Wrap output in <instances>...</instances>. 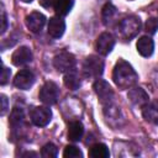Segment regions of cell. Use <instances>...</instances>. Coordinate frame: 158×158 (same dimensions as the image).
Masks as SVG:
<instances>
[{
  "instance_id": "1",
  "label": "cell",
  "mask_w": 158,
  "mask_h": 158,
  "mask_svg": "<svg viewBox=\"0 0 158 158\" xmlns=\"http://www.w3.org/2000/svg\"><path fill=\"white\" fill-rule=\"evenodd\" d=\"M112 80L118 89H131L137 83L138 74L128 62L118 59L114 67Z\"/></svg>"
},
{
  "instance_id": "2",
  "label": "cell",
  "mask_w": 158,
  "mask_h": 158,
  "mask_svg": "<svg viewBox=\"0 0 158 158\" xmlns=\"http://www.w3.org/2000/svg\"><path fill=\"white\" fill-rule=\"evenodd\" d=\"M141 20L139 17L135 16V15H131V16H127L125 19H122L120 22H118V32H120V36L126 40V41H130L131 38L136 37L137 33L141 31Z\"/></svg>"
},
{
  "instance_id": "3",
  "label": "cell",
  "mask_w": 158,
  "mask_h": 158,
  "mask_svg": "<svg viewBox=\"0 0 158 158\" xmlns=\"http://www.w3.org/2000/svg\"><path fill=\"white\" fill-rule=\"evenodd\" d=\"M104 72V60L99 56H89L83 63V74L86 78H98Z\"/></svg>"
},
{
  "instance_id": "4",
  "label": "cell",
  "mask_w": 158,
  "mask_h": 158,
  "mask_svg": "<svg viewBox=\"0 0 158 158\" xmlns=\"http://www.w3.org/2000/svg\"><path fill=\"white\" fill-rule=\"evenodd\" d=\"M77 64L75 57L69 52H60L53 58V65L58 72L70 73L74 70Z\"/></svg>"
},
{
  "instance_id": "5",
  "label": "cell",
  "mask_w": 158,
  "mask_h": 158,
  "mask_svg": "<svg viewBox=\"0 0 158 158\" xmlns=\"http://www.w3.org/2000/svg\"><path fill=\"white\" fill-rule=\"evenodd\" d=\"M38 96L44 105H54L59 98V88L54 81H46L41 88Z\"/></svg>"
},
{
  "instance_id": "6",
  "label": "cell",
  "mask_w": 158,
  "mask_h": 158,
  "mask_svg": "<svg viewBox=\"0 0 158 158\" xmlns=\"http://www.w3.org/2000/svg\"><path fill=\"white\" fill-rule=\"evenodd\" d=\"M94 91L96 93L100 102L105 106V105H109V104H112V100H114V90L111 89L110 84L102 79H98L94 85Z\"/></svg>"
},
{
  "instance_id": "7",
  "label": "cell",
  "mask_w": 158,
  "mask_h": 158,
  "mask_svg": "<svg viewBox=\"0 0 158 158\" xmlns=\"http://www.w3.org/2000/svg\"><path fill=\"white\" fill-rule=\"evenodd\" d=\"M30 117H31V121L33 125H36L38 127H44L51 122L52 111L46 106H37L31 110Z\"/></svg>"
},
{
  "instance_id": "8",
  "label": "cell",
  "mask_w": 158,
  "mask_h": 158,
  "mask_svg": "<svg viewBox=\"0 0 158 158\" xmlns=\"http://www.w3.org/2000/svg\"><path fill=\"white\" fill-rule=\"evenodd\" d=\"M114 46H115V38L109 32H102L95 42V48L101 56H107L114 49Z\"/></svg>"
},
{
  "instance_id": "9",
  "label": "cell",
  "mask_w": 158,
  "mask_h": 158,
  "mask_svg": "<svg viewBox=\"0 0 158 158\" xmlns=\"http://www.w3.org/2000/svg\"><path fill=\"white\" fill-rule=\"evenodd\" d=\"M35 74L30 69H22L20 70L15 79H14V85L21 90H28L33 84H35Z\"/></svg>"
},
{
  "instance_id": "10",
  "label": "cell",
  "mask_w": 158,
  "mask_h": 158,
  "mask_svg": "<svg viewBox=\"0 0 158 158\" xmlns=\"http://www.w3.org/2000/svg\"><path fill=\"white\" fill-rule=\"evenodd\" d=\"M25 22H26L27 28L31 32L37 33V32H41V30L43 28V26L46 23V16L38 11H33L26 16Z\"/></svg>"
},
{
  "instance_id": "11",
  "label": "cell",
  "mask_w": 158,
  "mask_h": 158,
  "mask_svg": "<svg viewBox=\"0 0 158 158\" xmlns=\"http://www.w3.org/2000/svg\"><path fill=\"white\" fill-rule=\"evenodd\" d=\"M33 56H32V52L28 47L26 46H22L20 48H17L12 56H11V62L16 67H20V65H25L27 63H30L32 60Z\"/></svg>"
},
{
  "instance_id": "12",
  "label": "cell",
  "mask_w": 158,
  "mask_h": 158,
  "mask_svg": "<svg viewBox=\"0 0 158 158\" xmlns=\"http://www.w3.org/2000/svg\"><path fill=\"white\" fill-rule=\"evenodd\" d=\"M104 115L105 118L107 121L109 125H111L112 127H117L120 126V121H122V115H121V110L120 107H117L114 104H109L104 106Z\"/></svg>"
},
{
  "instance_id": "13",
  "label": "cell",
  "mask_w": 158,
  "mask_h": 158,
  "mask_svg": "<svg viewBox=\"0 0 158 158\" xmlns=\"http://www.w3.org/2000/svg\"><path fill=\"white\" fill-rule=\"evenodd\" d=\"M48 35L53 38H59L65 31V22L60 16H53L48 22Z\"/></svg>"
},
{
  "instance_id": "14",
  "label": "cell",
  "mask_w": 158,
  "mask_h": 158,
  "mask_svg": "<svg viewBox=\"0 0 158 158\" xmlns=\"http://www.w3.org/2000/svg\"><path fill=\"white\" fill-rule=\"evenodd\" d=\"M130 101L136 105V106H143L144 104H147L149 101V96L148 94L144 91V89L139 88V86H135V88H131L128 90V94H127Z\"/></svg>"
},
{
  "instance_id": "15",
  "label": "cell",
  "mask_w": 158,
  "mask_h": 158,
  "mask_svg": "<svg viewBox=\"0 0 158 158\" xmlns=\"http://www.w3.org/2000/svg\"><path fill=\"white\" fill-rule=\"evenodd\" d=\"M143 118L153 125H158V101H148L142 106Z\"/></svg>"
},
{
  "instance_id": "16",
  "label": "cell",
  "mask_w": 158,
  "mask_h": 158,
  "mask_svg": "<svg viewBox=\"0 0 158 158\" xmlns=\"http://www.w3.org/2000/svg\"><path fill=\"white\" fill-rule=\"evenodd\" d=\"M137 51L142 57H151L154 51V42L148 36H142L137 41Z\"/></svg>"
},
{
  "instance_id": "17",
  "label": "cell",
  "mask_w": 158,
  "mask_h": 158,
  "mask_svg": "<svg viewBox=\"0 0 158 158\" xmlns=\"http://www.w3.org/2000/svg\"><path fill=\"white\" fill-rule=\"evenodd\" d=\"M84 133V126L80 121H73L68 126V139L72 142H78L81 139Z\"/></svg>"
},
{
  "instance_id": "18",
  "label": "cell",
  "mask_w": 158,
  "mask_h": 158,
  "mask_svg": "<svg viewBox=\"0 0 158 158\" xmlns=\"http://www.w3.org/2000/svg\"><path fill=\"white\" fill-rule=\"evenodd\" d=\"M10 125L12 127V130H19L23 126L25 122V115H23V110L21 107H15L11 111L10 115Z\"/></svg>"
},
{
  "instance_id": "19",
  "label": "cell",
  "mask_w": 158,
  "mask_h": 158,
  "mask_svg": "<svg viewBox=\"0 0 158 158\" xmlns=\"http://www.w3.org/2000/svg\"><path fill=\"white\" fill-rule=\"evenodd\" d=\"M74 6V0H56L54 4V11L57 16H65L70 12V10Z\"/></svg>"
},
{
  "instance_id": "20",
  "label": "cell",
  "mask_w": 158,
  "mask_h": 158,
  "mask_svg": "<svg viewBox=\"0 0 158 158\" xmlns=\"http://www.w3.org/2000/svg\"><path fill=\"white\" fill-rule=\"evenodd\" d=\"M89 156L91 158H109L110 152L106 144L104 143H95L94 146L90 147Z\"/></svg>"
},
{
  "instance_id": "21",
  "label": "cell",
  "mask_w": 158,
  "mask_h": 158,
  "mask_svg": "<svg viewBox=\"0 0 158 158\" xmlns=\"http://www.w3.org/2000/svg\"><path fill=\"white\" fill-rule=\"evenodd\" d=\"M64 85L68 88V89H70V90H77V89H79L80 88V85H81V81H80V78L75 74V73H73V72H70V73H67L65 75H64Z\"/></svg>"
},
{
  "instance_id": "22",
  "label": "cell",
  "mask_w": 158,
  "mask_h": 158,
  "mask_svg": "<svg viewBox=\"0 0 158 158\" xmlns=\"http://www.w3.org/2000/svg\"><path fill=\"white\" fill-rule=\"evenodd\" d=\"M116 15V7L111 4V2H107L102 7V11H101V17H102V22L105 25H110L112 19L115 17Z\"/></svg>"
},
{
  "instance_id": "23",
  "label": "cell",
  "mask_w": 158,
  "mask_h": 158,
  "mask_svg": "<svg viewBox=\"0 0 158 158\" xmlns=\"http://www.w3.org/2000/svg\"><path fill=\"white\" fill-rule=\"evenodd\" d=\"M58 154V149L53 143H47L41 149V156L43 158H54Z\"/></svg>"
},
{
  "instance_id": "24",
  "label": "cell",
  "mask_w": 158,
  "mask_h": 158,
  "mask_svg": "<svg viewBox=\"0 0 158 158\" xmlns=\"http://www.w3.org/2000/svg\"><path fill=\"white\" fill-rule=\"evenodd\" d=\"M63 157L64 158H81L83 157V152L75 146H67L64 148Z\"/></svg>"
},
{
  "instance_id": "25",
  "label": "cell",
  "mask_w": 158,
  "mask_h": 158,
  "mask_svg": "<svg viewBox=\"0 0 158 158\" xmlns=\"http://www.w3.org/2000/svg\"><path fill=\"white\" fill-rule=\"evenodd\" d=\"M147 33L149 35H154L158 30V19L157 17H149L146 22V26H144Z\"/></svg>"
},
{
  "instance_id": "26",
  "label": "cell",
  "mask_w": 158,
  "mask_h": 158,
  "mask_svg": "<svg viewBox=\"0 0 158 158\" xmlns=\"http://www.w3.org/2000/svg\"><path fill=\"white\" fill-rule=\"evenodd\" d=\"M10 75H11V70L9 68H6V67H2V69H1V80H0L1 85H5L9 81Z\"/></svg>"
},
{
  "instance_id": "27",
  "label": "cell",
  "mask_w": 158,
  "mask_h": 158,
  "mask_svg": "<svg viewBox=\"0 0 158 158\" xmlns=\"http://www.w3.org/2000/svg\"><path fill=\"white\" fill-rule=\"evenodd\" d=\"M0 98H1V99H0V100H1V115H5L6 111H7V109H9V107H7V106H9V104H7V98H6L4 94H2Z\"/></svg>"
},
{
  "instance_id": "28",
  "label": "cell",
  "mask_w": 158,
  "mask_h": 158,
  "mask_svg": "<svg viewBox=\"0 0 158 158\" xmlns=\"http://www.w3.org/2000/svg\"><path fill=\"white\" fill-rule=\"evenodd\" d=\"M38 1H40V4H41L43 7H46V9H49V7L54 6V4H56V0H38Z\"/></svg>"
},
{
  "instance_id": "29",
  "label": "cell",
  "mask_w": 158,
  "mask_h": 158,
  "mask_svg": "<svg viewBox=\"0 0 158 158\" xmlns=\"http://www.w3.org/2000/svg\"><path fill=\"white\" fill-rule=\"evenodd\" d=\"M1 22H2V26H1V33H4L6 30H7V17H6V14L2 11V15H1Z\"/></svg>"
},
{
  "instance_id": "30",
  "label": "cell",
  "mask_w": 158,
  "mask_h": 158,
  "mask_svg": "<svg viewBox=\"0 0 158 158\" xmlns=\"http://www.w3.org/2000/svg\"><path fill=\"white\" fill-rule=\"evenodd\" d=\"M30 156H32V157H36L37 154H36V153H33V152H27V153H25V154H23V157H30Z\"/></svg>"
},
{
  "instance_id": "31",
  "label": "cell",
  "mask_w": 158,
  "mask_h": 158,
  "mask_svg": "<svg viewBox=\"0 0 158 158\" xmlns=\"http://www.w3.org/2000/svg\"><path fill=\"white\" fill-rule=\"evenodd\" d=\"M20 1H22V2H31V1H33V0H20Z\"/></svg>"
}]
</instances>
